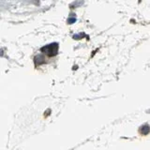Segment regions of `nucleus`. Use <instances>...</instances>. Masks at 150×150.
<instances>
[{"mask_svg": "<svg viewBox=\"0 0 150 150\" xmlns=\"http://www.w3.org/2000/svg\"><path fill=\"white\" fill-rule=\"evenodd\" d=\"M75 21H76V18L75 17H70V18H69V20H68V22L69 23H74Z\"/></svg>", "mask_w": 150, "mask_h": 150, "instance_id": "nucleus-3", "label": "nucleus"}, {"mask_svg": "<svg viewBox=\"0 0 150 150\" xmlns=\"http://www.w3.org/2000/svg\"><path fill=\"white\" fill-rule=\"evenodd\" d=\"M149 130H150V129H149V127L147 125L143 126L142 128H141V133H143V134L145 135V134H147L149 132Z\"/></svg>", "mask_w": 150, "mask_h": 150, "instance_id": "nucleus-2", "label": "nucleus"}, {"mask_svg": "<svg viewBox=\"0 0 150 150\" xmlns=\"http://www.w3.org/2000/svg\"><path fill=\"white\" fill-rule=\"evenodd\" d=\"M57 51H58V44L57 43H51V44L46 45V46L41 48V52L46 53L50 56L55 55L56 54H57Z\"/></svg>", "mask_w": 150, "mask_h": 150, "instance_id": "nucleus-1", "label": "nucleus"}]
</instances>
